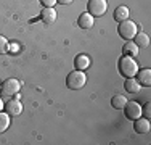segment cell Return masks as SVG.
<instances>
[{
    "label": "cell",
    "mask_w": 151,
    "mask_h": 145,
    "mask_svg": "<svg viewBox=\"0 0 151 145\" xmlns=\"http://www.w3.org/2000/svg\"><path fill=\"white\" fill-rule=\"evenodd\" d=\"M90 58H88L85 53H81V55H77L74 58V66L76 70H81V71H85L87 68H90Z\"/></svg>",
    "instance_id": "obj_10"
},
{
    "label": "cell",
    "mask_w": 151,
    "mask_h": 145,
    "mask_svg": "<svg viewBox=\"0 0 151 145\" xmlns=\"http://www.w3.org/2000/svg\"><path fill=\"white\" fill-rule=\"evenodd\" d=\"M129 14H130V12H129L127 7L121 5V7H117V8L114 10V20H116L117 23H121V21L129 20Z\"/></svg>",
    "instance_id": "obj_15"
},
{
    "label": "cell",
    "mask_w": 151,
    "mask_h": 145,
    "mask_svg": "<svg viewBox=\"0 0 151 145\" xmlns=\"http://www.w3.org/2000/svg\"><path fill=\"white\" fill-rule=\"evenodd\" d=\"M134 129H135L137 134H146L151 129L150 119L148 118H142V116H140V118H137L135 121H134Z\"/></svg>",
    "instance_id": "obj_9"
},
{
    "label": "cell",
    "mask_w": 151,
    "mask_h": 145,
    "mask_svg": "<svg viewBox=\"0 0 151 145\" xmlns=\"http://www.w3.org/2000/svg\"><path fill=\"white\" fill-rule=\"evenodd\" d=\"M85 84H87V76H85V72L81 71V70H74L73 72H69L68 78H66V86H68V89H71V90H79Z\"/></svg>",
    "instance_id": "obj_2"
},
{
    "label": "cell",
    "mask_w": 151,
    "mask_h": 145,
    "mask_svg": "<svg viewBox=\"0 0 151 145\" xmlns=\"http://www.w3.org/2000/svg\"><path fill=\"white\" fill-rule=\"evenodd\" d=\"M138 65L137 61L134 60V57H129V55H124L121 57L119 60V72L124 78H135V74L138 72Z\"/></svg>",
    "instance_id": "obj_1"
},
{
    "label": "cell",
    "mask_w": 151,
    "mask_h": 145,
    "mask_svg": "<svg viewBox=\"0 0 151 145\" xmlns=\"http://www.w3.org/2000/svg\"><path fill=\"white\" fill-rule=\"evenodd\" d=\"M142 116H145V118H151V103L150 102H146L145 103V107L142 108Z\"/></svg>",
    "instance_id": "obj_20"
},
{
    "label": "cell",
    "mask_w": 151,
    "mask_h": 145,
    "mask_svg": "<svg viewBox=\"0 0 151 145\" xmlns=\"http://www.w3.org/2000/svg\"><path fill=\"white\" fill-rule=\"evenodd\" d=\"M77 24H79V28H82V29H90L93 26V16L88 12L82 13L77 20Z\"/></svg>",
    "instance_id": "obj_13"
},
{
    "label": "cell",
    "mask_w": 151,
    "mask_h": 145,
    "mask_svg": "<svg viewBox=\"0 0 151 145\" xmlns=\"http://www.w3.org/2000/svg\"><path fill=\"white\" fill-rule=\"evenodd\" d=\"M10 123H12V116L6 113V111H5V113L0 111V134H3L5 130H8Z\"/></svg>",
    "instance_id": "obj_17"
},
{
    "label": "cell",
    "mask_w": 151,
    "mask_h": 145,
    "mask_svg": "<svg viewBox=\"0 0 151 145\" xmlns=\"http://www.w3.org/2000/svg\"><path fill=\"white\" fill-rule=\"evenodd\" d=\"M74 0H56V3H61V5H69V3H73Z\"/></svg>",
    "instance_id": "obj_22"
},
{
    "label": "cell",
    "mask_w": 151,
    "mask_h": 145,
    "mask_svg": "<svg viewBox=\"0 0 151 145\" xmlns=\"http://www.w3.org/2000/svg\"><path fill=\"white\" fill-rule=\"evenodd\" d=\"M117 32L122 39L125 41H130V39L135 37V34L138 32V24L134 23L130 20H125V21H121L119 26H117Z\"/></svg>",
    "instance_id": "obj_3"
},
{
    "label": "cell",
    "mask_w": 151,
    "mask_h": 145,
    "mask_svg": "<svg viewBox=\"0 0 151 145\" xmlns=\"http://www.w3.org/2000/svg\"><path fill=\"white\" fill-rule=\"evenodd\" d=\"M124 87H125V90H127V92H130V94H137V92H140V89H142L140 82L137 81L135 78H127V79H125Z\"/></svg>",
    "instance_id": "obj_14"
},
{
    "label": "cell",
    "mask_w": 151,
    "mask_h": 145,
    "mask_svg": "<svg viewBox=\"0 0 151 145\" xmlns=\"http://www.w3.org/2000/svg\"><path fill=\"white\" fill-rule=\"evenodd\" d=\"M10 50V44L6 41L5 36H0V55H5V53H8Z\"/></svg>",
    "instance_id": "obj_19"
},
{
    "label": "cell",
    "mask_w": 151,
    "mask_h": 145,
    "mask_svg": "<svg viewBox=\"0 0 151 145\" xmlns=\"http://www.w3.org/2000/svg\"><path fill=\"white\" fill-rule=\"evenodd\" d=\"M122 52H124V55L137 57V55H138V47L135 45L134 41H127L124 44V47H122Z\"/></svg>",
    "instance_id": "obj_16"
},
{
    "label": "cell",
    "mask_w": 151,
    "mask_h": 145,
    "mask_svg": "<svg viewBox=\"0 0 151 145\" xmlns=\"http://www.w3.org/2000/svg\"><path fill=\"white\" fill-rule=\"evenodd\" d=\"M56 18H58V13H56V10L53 8V7H44V10L40 12V20H42V23L48 24V26L55 23Z\"/></svg>",
    "instance_id": "obj_7"
},
{
    "label": "cell",
    "mask_w": 151,
    "mask_h": 145,
    "mask_svg": "<svg viewBox=\"0 0 151 145\" xmlns=\"http://www.w3.org/2000/svg\"><path fill=\"white\" fill-rule=\"evenodd\" d=\"M134 42H135V45L138 47H142V49H145V47H148L150 45V36L148 34H145L143 31H138L135 34V37H134Z\"/></svg>",
    "instance_id": "obj_12"
},
{
    "label": "cell",
    "mask_w": 151,
    "mask_h": 145,
    "mask_svg": "<svg viewBox=\"0 0 151 145\" xmlns=\"http://www.w3.org/2000/svg\"><path fill=\"white\" fill-rule=\"evenodd\" d=\"M5 111L10 116H19L23 113V103L19 100H10L5 103Z\"/></svg>",
    "instance_id": "obj_8"
},
{
    "label": "cell",
    "mask_w": 151,
    "mask_h": 145,
    "mask_svg": "<svg viewBox=\"0 0 151 145\" xmlns=\"http://www.w3.org/2000/svg\"><path fill=\"white\" fill-rule=\"evenodd\" d=\"M3 108H5V102H3L2 99H0V111H2Z\"/></svg>",
    "instance_id": "obj_23"
},
{
    "label": "cell",
    "mask_w": 151,
    "mask_h": 145,
    "mask_svg": "<svg viewBox=\"0 0 151 145\" xmlns=\"http://www.w3.org/2000/svg\"><path fill=\"white\" fill-rule=\"evenodd\" d=\"M39 2H40L44 7H53L56 3V0H39Z\"/></svg>",
    "instance_id": "obj_21"
},
{
    "label": "cell",
    "mask_w": 151,
    "mask_h": 145,
    "mask_svg": "<svg viewBox=\"0 0 151 145\" xmlns=\"http://www.w3.org/2000/svg\"><path fill=\"white\" fill-rule=\"evenodd\" d=\"M122 110L125 111V118L130 119V121H135L137 118L142 116V105L138 102H127Z\"/></svg>",
    "instance_id": "obj_6"
},
{
    "label": "cell",
    "mask_w": 151,
    "mask_h": 145,
    "mask_svg": "<svg viewBox=\"0 0 151 145\" xmlns=\"http://www.w3.org/2000/svg\"><path fill=\"white\" fill-rule=\"evenodd\" d=\"M127 99H125V95H121V94H117V95H114L113 99H111V105H113V108H116V110H122V108L125 107V103H127Z\"/></svg>",
    "instance_id": "obj_18"
},
{
    "label": "cell",
    "mask_w": 151,
    "mask_h": 145,
    "mask_svg": "<svg viewBox=\"0 0 151 145\" xmlns=\"http://www.w3.org/2000/svg\"><path fill=\"white\" fill-rule=\"evenodd\" d=\"M87 10L92 16H103L108 10V2L106 0H88Z\"/></svg>",
    "instance_id": "obj_5"
},
{
    "label": "cell",
    "mask_w": 151,
    "mask_h": 145,
    "mask_svg": "<svg viewBox=\"0 0 151 145\" xmlns=\"http://www.w3.org/2000/svg\"><path fill=\"white\" fill-rule=\"evenodd\" d=\"M21 89V82L18 81V79H6V81H3L2 84H0V92H2V95L5 97H13V95H18V92H19Z\"/></svg>",
    "instance_id": "obj_4"
},
{
    "label": "cell",
    "mask_w": 151,
    "mask_h": 145,
    "mask_svg": "<svg viewBox=\"0 0 151 145\" xmlns=\"http://www.w3.org/2000/svg\"><path fill=\"white\" fill-rule=\"evenodd\" d=\"M135 76H137V81L140 82V86H146V87L151 86V70H148V68L138 70Z\"/></svg>",
    "instance_id": "obj_11"
}]
</instances>
